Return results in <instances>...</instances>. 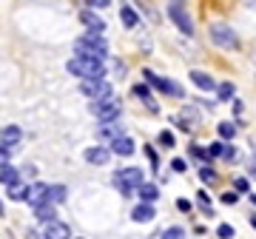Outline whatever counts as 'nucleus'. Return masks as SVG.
I'll return each instance as SVG.
<instances>
[{"instance_id":"2f4dec72","label":"nucleus","mask_w":256,"mask_h":239,"mask_svg":"<svg viewBox=\"0 0 256 239\" xmlns=\"http://www.w3.org/2000/svg\"><path fill=\"white\" fill-rule=\"evenodd\" d=\"M220 156H225L228 162H236V160H239V151H236V148H230V146H222V154H220Z\"/></svg>"},{"instance_id":"cd10ccee","label":"nucleus","mask_w":256,"mask_h":239,"mask_svg":"<svg viewBox=\"0 0 256 239\" xmlns=\"http://www.w3.org/2000/svg\"><path fill=\"white\" fill-rule=\"evenodd\" d=\"M216 92H220V100H230V97L236 94V86H234V83H222Z\"/></svg>"},{"instance_id":"7ed1b4c3","label":"nucleus","mask_w":256,"mask_h":239,"mask_svg":"<svg viewBox=\"0 0 256 239\" xmlns=\"http://www.w3.org/2000/svg\"><path fill=\"white\" fill-rule=\"evenodd\" d=\"M146 180V174H142V168H134V166H128V168H120L117 174H114V185L120 188V194L122 196H128V194H134L137 191V185Z\"/></svg>"},{"instance_id":"ea45409f","label":"nucleus","mask_w":256,"mask_h":239,"mask_svg":"<svg viewBox=\"0 0 256 239\" xmlns=\"http://www.w3.org/2000/svg\"><path fill=\"white\" fill-rule=\"evenodd\" d=\"M176 208H180V211H191V202H188V200H176Z\"/></svg>"},{"instance_id":"c85d7f7f","label":"nucleus","mask_w":256,"mask_h":239,"mask_svg":"<svg viewBox=\"0 0 256 239\" xmlns=\"http://www.w3.org/2000/svg\"><path fill=\"white\" fill-rule=\"evenodd\" d=\"M234 134H236V126H234V122H220V137L222 140H230Z\"/></svg>"},{"instance_id":"473e14b6","label":"nucleus","mask_w":256,"mask_h":239,"mask_svg":"<svg viewBox=\"0 0 256 239\" xmlns=\"http://www.w3.org/2000/svg\"><path fill=\"white\" fill-rule=\"evenodd\" d=\"M174 134L171 131H160V146H165V148H174Z\"/></svg>"},{"instance_id":"20e7f679","label":"nucleus","mask_w":256,"mask_h":239,"mask_svg":"<svg viewBox=\"0 0 256 239\" xmlns=\"http://www.w3.org/2000/svg\"><path fill=\"white\" fill-rule=\"evenodd\" d=\"M92 111L97 114L100 122H111V120H120V114H122V102H120L114 94H108V97H102V100H94Z\"/></svg>"},{"instance_id":"72a5a7b5","label":"nucleus","mask_w":256,"mask_h":239,"mask_svg":"<svg viewBox=\"0 0 256 239\" xmlns=\"http://www.w3.org/2000/svg\"><path fill=\"white\" fill-rule=\"evenodd\" d=\"M200 205H202V211L208 214H214V208H210V196H208V191H200Z\"/></svg>"},{"instance_id":"37998d69","label":"nucleus","mask_w":256,"mask_h":239,"mask_svg":"<svg viewBox=\"0 0 256 239\" xmlns=\"http://www.w3.org/2000/svg\"><path fill=\"white\" fill-rule=\"evenodd\" d=\"M250 200H254V205H256V194H254V196H250Z\"/></svg>"},{"instance_id":"4be33fe9","label":"nucleus","mask_w":256,"mask_h":239,"mask_svg":"<svg viewBox=\"0 0 256 239\" xmlns=\"http://www.w3.org/2000/svg\"><path fill=\"white\" fill-rule=\"evenodd\" d=\"M34 216L37 220H54L57 216V211H54V202H40V205H34Z\"/></svg>"},{"instance_id":"f257e3e1","label":"nucleus","mask_w":256,"mask_h":239,"mask_svg":"<svg viewBox=\"0 0 256 239\" xmlns=\"http://www.w3.org/2000/svg\"><path fill=\"white\" fill-rule=\"evenodd\" d=\"M74 54L100 57V60H106V54H108V43H106V37H102V34L88 32V34H82V37L74 40Z\"/></svg>"},{"instance_id":"9b49d317","label":"nucleus","mask_w":256,"mask_h":239,"mask_svg":"<svg viewBox=\"0 0 256 239\" xmlns=\"http://www.w3.org/2000/svg\"><path fill=\"white\" fill-rule=\"evenodd\" d=\"M111 151H114V154H120V156H131L137 148H134V140H131V137L120 134V137L111 140Z\"/></svg>"},{"instance_id":"2eb2a0df","label":"nucleus","mask_w":256,"mask_h":239,"mask_svg":"<svg viewBox=\"0 0 256 239\" xmlns=\"http://www.w3.org/2000/svg\"><path fill=\"white\" fill-rule=\"evenodd\" d=\"M156 216V211H154V205L151 202H140L134 211H131V220L134 222H151Z\"/></svg>"},{"instance_id":"79ce46f5","label":"nucleus","mask_w":256,"mask_h":239,"mask_svg":"<svg viewBox=\"0 0 256 239\" xmlns=\"http://www.w3.org/2000/svg\"><path fill=\"white\" fill-rule=\"evenodd\" d=\"M250 225H254V228H256V214H254V216H250Z\"/></svg>"},{"instance_id":"58836bf2","label":"nucleus","mask_w":256,"mask_h":239,"mask_svg":"<svg viewBox=\"0 0 256 239\" xmlns=\"http://www.w3.org/2000/svg\"><path fill=\"white\" fill-rule=\"evenodd\" d=\"M234 185H236V191H248V180H245V176H239Z\"/></svg>"},{"instance_id":"aec40b11","label":"nucleus","mask_w":256,"mask_h":239,"mask_svg":"<svg viewBox=\"0 0 256 239\" xmlns=\"http://www.w3.org/2000/svg\"><path fill=\"white\" fill-rule=\"evenodd\" d=\"M137 191H140V196H142V202H154L156 196H160V188L151 185V182H146V180L137 185Z\"/></svg>"},{"instance_id":"6ab92c4d","label":"nucleus","mask_w":256,"mask_h":239,"mask_svg":"<svg viewBox=\"0 0 256 239\" xmlns=\"http://www.w3.org/2000/svg\"><path fill=\"white\" fill-rule=\"evenodd\" d=\"M122 134V126H120L117 120H111V122H102V128H100V140H114V137H120Z\"/></svg>"},{"instance_id":"e433bc0d","label":"nucleus","mask_w":256,"mask_h":239,"mask_svg":"<svg viewBox=\"0 0 256 239\" xmlns=\"http://www.w3.org/2000/svg\"><path fill=\"white\" fill-rule=\"evenodd\" d=\"M171 168H174L176 174H182V171H185V160H174V162H171Z\"/></svg>"},{"instance_id":"dca6fc26","label":"nucleus","mask_w":256,"mask_h":239,"mask_svg":"<svg viewBox=\"0 0 256 239\" xmlns=\"http://www.w3.org/2000/svg\"><path fill=\"white\" fill-rule=\"evenodd\" d=\"M176 122H180V128H196L200 126V114H196V108H182L180 111V117H176Z\"/></svg>"},{"instance_id":"9d476101","label":"nucleus","mask_w":256,"mask_h":239,"mask_svg":"<svg viewBox=\"0 0 256 239\" xmlns=\"http://www.w3.org/2000/svg\"><path fill=\"white\" fill-rule=\"evenodd\" d=\"M46 188H48V185H43V182H32L26 188V196H23V200H26L32 208L40 205V202H46Z\"/></svg>"},{"instance_id":"423d86ee","label":"nucleus","mask_w":256,"mask_h":239,"mask_svg":"<svg viewBox=\"0 0 256 239\" xmlns=\"http://www.w3.org/2000/svg\"><path fill=\"white\" fill-rule=\"evenodd\" d=\"M80 94L82 97H88V100H102V97H108L111 92V86L102 80V77H86L80 83Z\"/></svg>"},{"instance_id":"c9c22d12","label":"nucleus","mask_w":256,"mask_h":239,"mask_svg":"<svg viewBox=\"0 0 256 239\" xmlns=\"http://www.w3.org/2000/svg\"><path fill=\"white\" fill-rule=\"evenodd\" d=\"M86 3H88L92 9H106V6H108L111 0H86Z\"/></svg>"},{"instance_id":"412c9836","label":"nucleus","mask_w":256,"mask_h":239,"mask_svg":"<svg viewBox=\"0 0 256 239\" xmlns=\"http://www.w3.org/2000/svg\"><path fill=\"white\" fill-rule=\"evenodd\" d=\"M134 97H137V100H142L151 111H156V102H154V97H151V88H148V86H142V83L134 86Z\"/></svg>"},{"instance_id":"6e6552de","label":"nucleus","mask_w":256,"mask_h":239,"mask_svg":"<svg viewBox=\"0 0 256 239\" xmlns=\"http://www.w3.org/2000/svg\"><path fill=\"white\" fill-rule=\"evenodd\" d=\"M168 18L174 20V23H176V28H180L182 34H188V37L194 34V20L188 18V12H185V6L180 3V0H174V3L168 6Z\"/></svg>"},{"instance_id":"5701e85b","label":"nucleus","mask_w":256,"mask_h":239,"mask_svg":"<svg viewBox=\"0 0 256 239\" xmlns=\"http://www.w3.org/2000/svg\"><path fill=\"white\" fill-rule=\"evenodd\" d=\"M66 200V185H48L46 188V202H63Z\"/></svg>"},{"instance_id":"393cba45","label":"nucleus","mask_w":256,"mask_h":239,"mask_svg":"<svg viewBox=\"0 0 256 239\" xmlns=\"http://www.w3.org/2000/svg\"><path fill=\"white\" fill-rule=\"evenodd\" d=\"M200 176H202V182H208V185H216V180H220V176H216V171H214V168H200Z\"/></svg>"},{"instance_id":"0eeeda50","label":"nucleus","mask_w":256,"mask_h":239,"mask_svg":"<svg viewBox=\"0 0 256 239\" xmlns=\"http://www.w3.org/2000/svg\"><path fill=\"white\" fill-rule=\"evenodd\" d=\"M142 77L148 80V86H154L156 92L171 94V97H182V86H176L174 80H168V77H160V74H154L151 68H146V72H142Z\"/></svg>"},{"instance_id":"a211bd4d","label":"nucleus","mask_w":256,"mask_h":239,"mask_svg":"<svg viewBox=\"0 0 256 239\" xmlns=\"http://www.w3.org/2000/svg\"><path fill=\"white\" fill-rule=\"evenodd\" d=\"M0 182H3V185L20 182V171H18V168H12L9 162H3V166H0Z\"/></svg>"},{"instance_id":"7c9ffc66","label":"nucleus","mask_w":256,"mask_h":239,"mask_svg":"<svg viewBox=\"0 0 256 239\" xmlns=\"http://www.w3.org/2000/svg\"><path fill=\"white\" fill-rule=\"evenodd\" d=\"M216 236L220 239H234L236 230H234V225H220V228H216Z\"/></svg>"},{"instance_id":"c03bdc74","label":"nucleus","mask_w":256,"mask_h":239,"mask_svg":"<svg viewBox=\"0 0 256 239\" xmlns=\"http://www.w3.org/2000/svg\"><path fill=\"white\" fill-rule=\"evenodd\" d=\"M0 214H3V202H0Z\"/></svg>"},{"instance_id":"39448f33","label":"nucleus","mask_w":256,"mask_h":239,"mask_svg":"<svg viewBox=\"0 0 256 239\" xmlns=\"http://www.w3.org/2000/svg\"><path fill=\"white\" fill-rule=\"evenodd\" d=\"M208 34H210V40H214L216 46H222V48H239L236 32H234L230 26H225V23H210Z\"/></svg>"},{"instance_id":"f704fd0d","label":"nucleus","mask_w":256,"mask_h":239,"mask_svg":"<svg viewBox=\"0 0 256 239\" xmlns=\"http://www.w3.org/2000/svg\"><path fill=\"white\" fill-rule=\"evenodd\" d=\"M9 154H12V148L0 142V166H3V162H9Z\"/></svg>"},{"instance_id":"ddd939ff","label":"nucleus","mask_w":256,"mask_h":239,"mask_svg":"<svg viewBox=\"0 0 256 239\" xmlns=\"http://www.w3.org/2000/svg\"><path fill=\"white\" fill-rule=\"evenodd\" d=\"M111 160V151L102 146H94V148H86V162H92V166H106Z\"/></svg>"},{"instance_id":"4c0bfd02","label":"nucleus","mask_w":256,"mask_h":239,"mask_svg":"<svg viewBox=\"0 0 256 239\" xmlns=\"http://www.w3.org/2000/svg\"><path fill=\"white\" fill-rule=\"evenodd\" d=\"M236 200H239L236 194H225V196H222V202L225 205H236Z\"/></svg>"},{"instance_id":"f8f14e48","label":"nucleus","mask_w":256,"mask_h":239,"mask_svg":"<svg viewBox=\"0 0 256 239\" xmlns=\"http://www.w3.org/2000/svg\"><path fill=\"white\" fill-rule=\"evenodd\" d=\"M80 23L86 28H88V32H97V34H102V32H106V20L102 18H97V14H94V12H80Z\"/></svg>"},{"instance_id":"1a4fd4ad","label":"nucleus","mask_w":256,"mask_h":239,"mask_svg":"<svg viewBox=\"0 0 256 239\" xmlns=\"http://www.w3.org/2000/svg\"><path fill=\"white\" fill-rule=\"evenodd\" d=\"M43 236H48V239H68L72 236V228H68L66 222H57V216H54V220H46V225H43Z\"/></svg>"},{"instance_id":"a878e982","label":"nucleus","mask_w":256,"mask_h":239,"mask_svg":"<svg viewBox=\"0 0 256 239\" xmlns=\"http://www.w3.org/2000/svg\"><path fill=\"white\" fill-rule=\"evenodd\" d=\"M6 188H9V200H23L26 196V185L14 182V185H6Z\"/></svg>"},{"instance_id":"b1692460","label":"nucleus","mask_w":256,"mask_h":239,"mask_svg":"<svg viewBox=\"0 0 256 239\" xmlns=\"http://www.w3.org/2000/svg\"><path fill=\"white\" fill-rule=\"evenodd\" d=\"M120 18H122V23H126V28H134L140 23L137 12L131 9V6H120Z\"/></svg>"},{"instance_id":"bb28decb","label":"nucleus","mask_w":256,"mask_h":239,"mask_svg":"<svg viewBox=\"0 0 256 239\" xmlns=\"http://www.w3.org/2000/svg\"><path fill=\"white\" fill-rule=\"evenodd\" d=\"M222 154V142H210L205 151H202V160H214V156H220Z\"/></svg>"},{"instance_id":"f03ea898","label":"nucleus","mask_w":256,"mask_h":239,"mask_svg":"<svg viewBox=\"0 0 256 239\" xmlns=\"http://www.w3.org/2000/svg\"><path fill=\"white\" fill-rule=\"evenodd\" d=\"M66 68H68V74H74V77H102V60L100 57H82V54H77L74 60H68L66 63Z\"/></svg>"},{"instance_id":"f3484780","label":"nucleus","mask_w":256,"mask_h":239,"mask_svg":"<svg viewBox=\"0 0 256 239\" xmlns=\"http://www.w3.org/2000/svg\"><path fill=\"white\" fill-rule=\"evenodd\" d=\"M191 80H194V86H200L202 92H214V88H216L214 77H210V74H205V72H191Z\"/></svg>"},{"instance_id":"4468645a","label":"nucleus","mask_w":256,"mask_h":239,"mask_svg":"<svg viewBox=\"0 0 256 239\" xmlns=\"http://www.w3.org/2000/svg\"><path fill=\"white\" fill-rule=\"evenodd\" d=\"M20 140H23V131H20L18 126H6V128H0V142H3V146L14 148Z\"/></svg>"},{"instance_id":"a19ab883","label":"nucleus","mask_w":256,"mask_h":239,"mask_svg":"<svg viewBox=\"0 0 256 239\" xmlns=\"http://www.w3.org/2000/svg\"><path fill=\"white\" fill-rule=\"evenodd\" d=\"M248 171H250V176H256V154L250 156V162H248Z\"/></svg>"},{"instance_id":"c756f323","label":"nucleus","mask_w":256,"mask_h":239,"mask_svg":"<svg viewBox=\"0 0 256 239\" xmlns=\"http://www.w3.org/2000/svg\"><path fill=\"white\" fill-rule=\"evenodd\" d=\"M160 236H165V239H182V236H185V230L180 228V225H174V228H165Z\"/></svg>"}]
</instances>
